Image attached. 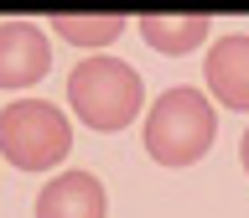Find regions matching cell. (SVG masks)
Masks as SVG:
<instances>
[{
    "mask_svg": "<svg viewBox=\"0 0 249 218\" xmlns=\"http://www.w3.org/2000/svg\"><path fill=\"white\" fill-rule=\"evenodd\" d=\"M52 68V42L31 21H0V89H31Z\"/></svg>",
    "mask_w": 249,
    "mask_h": 218,
    "instance_id": "obj_4",
    "label": "cell"
},
{
    "mask_svg": "<svg viewBox=\"0 0 249 218\" xmlns=\"http://www.w3.org/2000/svg\"><path fill=\"white\" fill-rule=\"evenodd\" d=\"M202 78H208V89L223 109H249V36L244 31H229L213 42Z\"/></svg>",
    "mask_w": 249,
    "mask_h": 218,
    "instance_id": "obj_6",
    "label": "cell"
},
{
    "mask_svg": "<svg viewBox=\"0 0 249 218\" xmlns=\"http://www.w3.org/2000/svg\"><path fill=\"white\" fill-rule=\"evenodd\" d=\"M73 151V125L47 99H16L0 109V156L16 171H47L62 166Z\"/></svg>",
    "mask_w": 249,
    "mask_h": 218,
    "instance_id": "obj_3",
    "label": "cell"
},
{
    "mask_svg": "<svg viewBox=\"0 0 249 218\" xmlns=\"http://www.w3.org/2000/svg\"><path fill=\"white\" fill-rule=\"evenodd\" d=\"M68 104L89 130H124L145 109V83L120 57H83L68 78Z\"/></svg>",
    "mask_w": 249,
    "mask_h": 218,
    "instance_id": "obj_2",
    "label": "cell"
},
{
    "mask_svg": "<svg viewBox=\"0 0 249 218\" xmlns=\"http://www.w3.org/2000/svg\"><path fill=\"white\" fill-rule=\"evenodd\" d=\"M109 198L93 171H62L36 192V218H104Z\"/></svg>",
    "mask_w": 249,
    "mask_h": 218,
    "instance_id": "obj_5",
    "label": "cell"
},
{
    "mask_svg": "<svg viewBox=\"0 0 249 218\" xmlns=\"http://www.w3.org/2000/svg\"><path fill=\"white\" fill-rule=\"evenodd\" d=\"M140 36H145V47H156V52H166V57H187V52H197L202 42H208V31H213V16H140L135 21Z\"/></svg>",
    "mask_w": 249,
    "mask_h": 218,
    "instance_id": "obj_7",
    "label": "cell"
},
{
    "mask_svg": "<svg viewBox=\"0 0 249 218\" xmlns=\"http://www.w3.org/2000/svg\"><path fill=\"white\" fill-rule=\"evenodd\" d=\"M47 26L57 31L62 42H73V47H109L124 26H130V21L114 11V16H52Z\"/></svg>",
    "mask_w": 249,
    "mask_h": 218,
    "instance_id": "obj_8",
    "label": "cell"
},
{
    "mask_svg": "<svg viewBox=\"0 0 249 218\" xmlns=\"http://www.w3.org/2000/svg\"><path fill=\"white\" fill-rule=\"evenodd\" d=\"M239 161H244V171H249V130H244V140H239Z\"/></svg>",
    "mask_w": 249,
    "mask_h": 218,
    "instance_id": "obj_9",
    "label": "cell"
},
{
    "mask_svg": "<svg viewBox=\"0 0 249 218\" xmlns=\"http://www.w3.org/2000/svg\"><path fill=\"white\" fill-rule=\"evenodd\" d=\"M218 140V109L202 89H166L145 114V151L156 166H192Z\"/></svg>",
    "mask_w": 249,
    "mask_h": 218,
    "instance_id": "obj_1",
    "label": "cell"
}]
</instances>
